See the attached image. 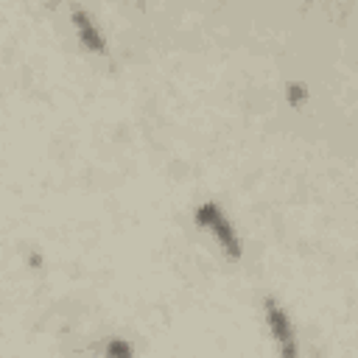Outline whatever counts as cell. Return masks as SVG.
<instances>
[{
	"mask_svg": "<svg viewBox=\"0 0 358 358\" xmlns=\"http://www.w3.org/2000/svg\"><path fill=\"white\" fill-rule=\"evenodd\" d=\"M196 224H199L201 229L213 232V238L218 241V246H221V252H224L227 257H232V260L241 257V252H243V249H241V238H238L232 221L227 218V213H224L215 201H201V204L196 207Z\"/></svg>",
	"mask_w": 358,
	"mask_h": 358,
	"instance_id": "obj_1",
	"label": "cell"
},
{
	"mask_svg": "<svg viewBox=\"0 0 358 358\" xmlns=\"http://www.w3.org/2000/svg\"><path fill=\"white\" fill-rule=\"evenodd\" d=\"M263 313H266L268 333H271L274 341L280 344V352H282L285 358H294V355H296V344H294V327H291V319H288L285 308H282L274 296H266V299H263Z\"/></svg>",
	"mask_w": 358,
	"mask_h": 358,
	"instance_id": "obj_2",
	"label": "cell"
},
{
	"mask_svg": "<svg viewBox=\"0 0 358 358\" xmlns=\"http://www.w3.org/2000/svg\"><path fill=\"white\" fill-rule=\"evenodd\" d=\"M106 355H131V347L126 341H120V338H112L106 344Z\"/></svg>",
	"mask_w": 358,
	"mask_h": 358,
	"instance_id": "obj_5",
	"label": "cell"
},
{
	"mask_svg": "<svg viewBox=\"0 0 358 358\" xmlns=\"http://www.w3.org/2000/svg\"><path fill=\"white\" fill-rule=\"evenodd\" d=\"M305 98H308V90H305V84H299V81L288 84V101H291V103H296V106H299Z\"/></svg>",
	"mask_w": 358,
	"mask_h": 358,
	"instance_id": "obj_4",
	"label": "cell"
},
{
	"mask_svg": "<svg viewBox=\"0 0 358 358\" xmlns=\"http://www.w3.org/2000/svg\"><path fill=\"white\" fill-rule=\"evenodd\" d=\"M73 25H76V34H78V39H81V45L87 50H92V53H103L106 50V39H103V34L98 31V25L92 22V17L87 11L76 8L73 11Z\"/></svg>",
	"mask_w": 358,
	"mask_h": 358,
	"instance_id": "obj_3",
	"label": "cell"
}]
</instances>
